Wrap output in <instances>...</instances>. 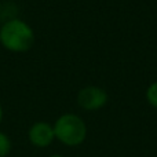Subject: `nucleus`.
I'll return each mask as SVG.
<instances>
[{"instance_id": "nucleus-1", "label": "nucleus", "mask_w": 157, "mask_h": 157, "mask_svg": "<svg viewBox=\"0 0 157 157\" xmlns=\"http://www.w3.org/2000/svg\"><path fill=\"white\" fill-rule=\"evenodd\" d=\"M36 40L35 30L21 18H10L0 26V46L11 52H26Z\"/></svg>"}, {"instance_id": "nucleus-2", "label": "nucleus", "mask_w": 157, "mask_h": 157, "mask_svg": "<svg viewBox=\"0 0 157 157\" xmlns=\"http://www.w3.org/2000/svg\"><path fill=\"white\" fill-rule=\"evenodd\" d=\"M55 139L69 147L80 146L87 139L88 128L83 119L76 113H63L55 120Z\"/></svg>"}, {"instance_id": "nucleus-3", "label": "nucleus", "mask_w": 157, "mask_h": 157, "mask_svg": "<svg viewBox=\"0 0 157 157\" xmlns=\"http://www.w3.org/2000/svg\"><path fill=\"white\" fill-rule=\"evenodd\" d=\"M109 101V95L102 87L86 86L78 90L76 95V102L78 108L87 112H97L105 108Z\"/></svg>"}, {"instance_id": "nucleus-4", "label": "nucleus", "mask_w": 157, "mask_h": 157, "mask_svg": "<svg viewBox=\"0 0 157 157\" xmlns=\"http://www.w3.org/2000/svg\"><path fill=\"white\" fill-rule=\"evenodd\" d=\"M28 141L35 147L44 149L55 141L54 125L48 121H36L28 130Z\"/></svg>"}, {"instance_id": "nucleus-5", "label": "nucleus", "mask_w": 157, "mask_h": 157, "mask_svg": "<svg viewBox=\"0 0 157 157\" xmlns=\"http://www.w3.org/2000/svg\"><path fill=\"white\" fill-rule=\"evenodd\" d=\"M13 150V142L6 132L0 131V157H7Z\"/></svg>"}, {"instance_id": "nucleus-6", "label": "nucleus", "mask_w": 157, "mask_h": 157, "mask_svg": "<svg viewBox=\"0 0 157 157\" xmlns=\"http://www.w3.org/2000/svg\"><path fill=\"white\" fill-rule=\"evenodd\" d=\"M145 97H146V101L152 108L157 109V81H153L147 86L146 92H145Z\"/></svg>"}, {"instance_id": "nucleus-7", "label": "nucleus", "mask_w": 157, "mask_h": 157, "mask_svg": "<svg viewBox=\"0 0 157 157\" xmlns=\"http://www.w3.org/2000/svg\"><path fill=\"white\" fill-rule=\"evenodd\" d=\"M3 116H4V112H3V106H2V103H0V124H2V121H3Z\"/></svg>"}, {"instance_id": "nucleus-8", "label": "nucleus", "mask_w": 157, "mask_h": 157, "mask_svg": "<svg viewBox=\"0 0 157 157\" xmlns=\"http://www.w3.org/2000/svg\"><path fill=\"white\" fill-rule=\"evenodd\" d=\"M48 157H65V156H62V155H51V156H48Z\"/></svg>"}, {"instance_id": "nucleus-9", "label": "nucleus", "mask_w": 157, "mask_h": 157, "mask_svg": "<svg viewBox=\"0 0 157 157\" xmlns=\"http://www.w3.org/2000/svg\"><path fill=\"white\" fill-rule=\"evenodd\" d=\"M0 13H2V2H0Z\"/></svg>"}]
</instances>
